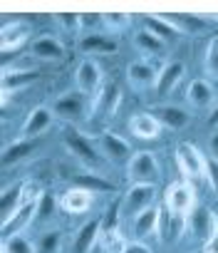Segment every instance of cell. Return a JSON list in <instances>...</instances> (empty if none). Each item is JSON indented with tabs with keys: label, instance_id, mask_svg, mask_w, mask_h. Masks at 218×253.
<instances>
[{
	"label": "cell",
	"instance_id": "27",
	"mask_svg": "<svg viewBox=\"0 0 218 253\" xmlns=\"http://www.w3.org/2000/svg\"><path fill=\"white\" fill-rule=\"evenodd\" d=\"M79 47L87 52V55H107V52H114L117 45L112 40H107L104 35H84Z\"/></svg>",
	"mask_w": 218,
	"mask_h": 253
},
{
	"label": "cell",
	"instance_id": "42",
	"mask_svg": "<svg viewBox=\"0 0 218 253\" xmlns=\"http://www.w3.org/2000/svg\"><path fill=\"white\" fill-rule=\"evenodd\" d=\"M124 253H151L144 243H132V246H127V251Z\"/></svg>",
	"mask_w": 218,
	"mask_h": 253
},
{
	"label": "cell",
	"instance_id": "19",
	"mask_svg": "<svg viewBox=\"0 0 218 253\" xmlns=\"http://www.w3.org/2000/svg\"><path fill=\"white\" fill-rule=\"evenodd\" d=\"M183 75V65L181 62H169L161 72H159V80H156V94L159 97H166L181 80Z\"/></svg>",
	"mask_w": 218,
	"mask_h": 253
},
{
	"label": "cell",
	"instance_id": "2",
	"mask_svg": "<svg viewBox=\"0 0 218 253\" xmlns=\"http://www.w3.org/2000/svg\"><path fill=\"white\" fill-rule=\"evenodd\" d=\"M127 171L134 184H154L159 179V162L151 152H139L132 157Z\"/></svg>",
	"mask_w": 218,
	"mask_h": 253
},
{
	"label": "cell",
	"instance_id": "26",
	"mask_svg": "<svg viewBox=\"0 0 218 253\" xmlns=\"http://www.w3.org/2000/svg\"><path fill=\"white\" fill-rule=\"evenodd\" d=\"M134 42H137V47H139V52H144V55H164V50H166V42L164 40H159L156 35H151L149 30H139L137 35H134Z\"/></svg>",
	"mask_w": 218,
	"mask_h": 253
},
{
	"label": "cell",
	"instance_id": "24",
	"mask_svg": "<svg viewBox=\"0 0 218 253\" xmlns=\"http://www.w3.org/2000/svg\"><path fill=\"white\" fill-rule=\"evenodd\" d=\"M62 206L70 211V213H84L89 206H92V191L87 189H70L62 199Z\"/></svg>",
	"mask_w": 218,
	"mask_h": 253
},
{
	"label": "cell",
	"instance_id": "15",
	"mask_svg": "<svg viewBox=\"0 0 218 253\" xmlns=\"http://www.w3.org/2000/svg\"><path fill=\"white\" fill-rule=\"evenodd\" d=\"M186 102L196 109H206L211 107L213 102V87L206 82V80H193L188 87H186Z\"/></svg>",
	"mask_w": 218,
	"mask_h": 253
},
{
	"label": "cell",
	"instance_id": "43",
	"mask_svg": "<svg viewBox=\"0 0 218 253\" xmlns=\"http://www.w3.org/2000/svg\"><path fill=\"white\" fill-rule=\"evenodd\" d=\"M208 248H206V253H218V236L211 241V243H206Z\"/></svg>",
	"mask_w": 218,
	"mask_h": 253
},
{
	"label": "cell",
	"instance_id": "25",
	"mask_svg": "<svg viewBox=\"0 0 218 253\" xmlns=\"http://www.w3.org/2000/svg\"><path fill=\"white\" fill-rule=\"evenodd\" d=\"M102 152L109 157V159H114V162H122L129 157V144L117 137V134H104L102 137Z\"/></svg>",
	"mask_w": 218,
	"mask_h": 253
},
{
	"label": "cell",
	"instance_id": "28",
	"mask_svg": "<svg viewBox=\"0 0 218 253\" xmlns=\"http://www.w3.org/2000/svg\"><path fill=\"white\" fill-rule=\"evenodd\" d=\"M37 149V139H25V142H18L13 147H8L3 152V167H10V164H18L20 159H25L28 154H33Z\"/></svg>",
	"mask_w": 218,
	"mask_h": 253
},
{
	"label": "cell",
	"instance_id": "7",
	"mask_svg": "<svg viewBox=\"0 0 218 253\" xmlns=\"http://www.w3.org/2000/svg\"><path fill=\"white\" fill-rule=\"evenodd\" d=\"M156 201V186L154 184H132V189L124 196V206L129 213H142L146 209H151Z\"/></svg>",
	"mask_w": 218,
	"mask_h": 253
},
{
	"label": "cell",
	"instance_id": "36",
	"mask_svg": "<svg viewBox=\"0 0 218 253\" xmlns=\"http://www.w3.org/2000/svg\"><path fill=\"white\" fill-rule=\"evenodd\" d=\"M102 23L112 30V33H119V30L129 28L132 18H129V15H122V13H112V15H102Z\"/></svg>",
	"mask_w": 218,
	"mask_h": 253
},
{
	"label": "cell",
	"instance_id": "31",
	"mask_svg": "<svg viewBox=\"0 0 218 253\" xmlns=\"http://www.w3.org/2000/svg\"><path fill=\"white\" fill-rule=\"evenodd\" d=\"M102 243H104V253H124L127 251V241L122 238L119 231H104L102 233Z\"/></svg>",
	"mask_w": 218,
	"mask_h": 253
},
{
	"label": "cell",
	"instance_id": "20",
	"mask_svg": "<svg viewBox=\"0 0 218 253\" xmlns=\"http://www.w3.org/2000/svg\"><path fill=\"white\" fill-rule=\"evenodd\" d=\"M99 236H102V218H92L89 223L82 226V231L74 241V253H89Z\"/></svg>",
	"mask_w": 218,
	"mask_h": 253
},
{
	"label": "cell",
	"instance_id": "29",
	"mask_svg": "<svg viewBox=\"0 0 218 253\" xmlns=\"http://www.w3.org/2000/svg\"><path fill=\"white\" fill-rule=\"evenodd\" d=\"M181 33H191V35H198V33H203L206 28H208V20H203V18H198V15H171L169 18Z\"/></svg>",
	"mask_w": 218,
	"mask_h": 253
},
{
	"label": "cell",
	"instance_id": "46",
	"mask_svg": "<svg viewBox=\"0 0 218 253\" xmlns=\"http://www.w3.org/2000/svg\"><path fill=\"white\" fill-rule=\"evenodd\" d=\"M196 253H206V251H196Z\"/></svg>",
	"mask_w": 218,
	"mask_h": 253
},
{
	"label": "cell",
	"instance_id": "11",
	"mask_svg": "<svg viewBox=\"0 0 218 253\" xmlns=\"http://www.w3.org/2000/svg\"><path fill=\"white\" fill-rule=\"evenodd\" d=\"M129 129H132V134L139 137V139H156L161 124H159V119H156L151 112H142V114H134V117H132Z\"/></svg>",
	"mask_w": 218,
	"mask_h": 253
},
{
	"label": "cell",
	"instance_id": "41",
	"mask_svg": "<svg viewBox=\"0 0 218 253\" xmlns=\"http://www.w3.org/2000/svg\"><path fill=\"white\" fill-rule=\"evenodd\" d=\"M102 23V18L99 15H79V30H89V28H97Z\"/></svg>",
	"mask_w": 218,
	"mask_h": 253
},
{
	"label": "cell",
	"instance_id": "17",
	"mask_svg": "<svg viewBox=\"0 0 218 253\" xmlns=\"http://www.w3.org/2000/svg\"><path fill=\"white\" fill-rule=\"evenodd\" d=\"M50 124H52V109L37 107V109L30 112V117H28V122H25V126H23V134L30 137V139H35L37 134H42V132L47 129Z\"/></svg>",
	"mask_w": 218,
	"mask_h": 253
},
{
	"label": "cell",
	"instance_id": "45",
	"mask_svg": "<svg viewBox=\"0 0 218 253\" xmlns=\"http://www.w3.org/2000/svg\"><path fill=\"white\" fill-rule=\"evenodd\" d=\"M211 152H213V159H218V134L211 139Z\"/></svg>",
	"mask_w": 218,
	"mask_h": 253
},
{
	"label": "cell",
	"instance_id": "6",
	"mask_svg": "<svg viewBox=\"0 0 218 253\" xmlns=\"http://www.w3.org/2000/svg\"><path fill=\"white\" fill-rule=\"evenodd\" d=\"M52 112L55 117L60 119H67V122H79L87 112V102H84V94L82 92H67L62 94L55 104H52Z\"/></svg>",
	"mask_w": 218,
	"mask_h": 253
},
{
	"label": "cell",
	"instance_id": "40",
	"mask_svg": "<svg viewBox=\"0 0 218 253\" xmlns=\"http://www.w3.org/2000/svg\"><path fill=\"white\" fill-rule=\"evenodd\" d=\"M57 23L62 25V28H79V15H70V13H62V15H57Z\"/></svg>",
	"mask_w": 218,
	"mask_h": 253
},
{
	"label": "cell",
	"instance_id": "38",
	"mask_svg": "<svg viewBox=\"0 0 218 253\" xmlns=\"http://www.w3.org/2000/svg\"><path fill=\"white\" fill-rule=\"evenodd\" d=\"M60 248V233L52 231V233H45L40 246H37V253H55Z\"/></svg>",
	"mask_w": 218,
	"mask_h": 253
},
{
	"label": "cell",
	"instance_id": "10",
	"mask_svg": "<svg viewBox=\"0 0 218 253\" xmlns=\"http://www.w3.org/2000/svg\"><path fill=\"white\" fill-rule=\"evenodd\" d=\"M30 35V25L23 23V20H13V25L8 23L3 28V35H0V45H3V55H8L10 50L15 52Z\"/></svg>",
	"mask_w": 218,
	"mask_h": 253
},
{
	"label": "cell",
	"instance_id": "18",
	"mask_svg": "<svg viewBox=\"0 0 218 253\" xmlns=\"http://www.w3.org/2000/svg\"><path fill=\"white\" fill-rule=\"evenodd\" d=\"M37 70H13V72H5L3 75V99H8V94L10 92H18V89H23V87H28V84H33L35 80H37Z\"/></svg>",
	"mask_w": 218,
	"mask_h": 253
},
{
	"label": "cell",
	"instance_id": "12",
	"mask_svg": "<svg viewBox=\"0 0 218 253\" xmlns=\"http://www.w3.org/2000/svg\"><path fill=\"white\" fill-rule=\"evenodd\" d=\"M37 211V201H23V206L18 209V213L8 221V223H3V241H8V238H13L18 231H23L30 221H33V213Z\"/></svg>",
	"mask_w": 218,
	"mask_h": 253
},
{
	"label": "cell",
	"instance_id": "35",
	"mask_svg": "<svg viewBox=\"0 0 218 253\" xmlns=\"http://www.w3.org/2000/svg\"><path fill=\"white\" fill-rule=\"evenodd\" d=\"M186 221H188V218H181V216H171V213H169V221H166V228H164V241H169V238L176 241V238L181 236Z\"/></svg>",
	"mask_w": 218,
	"mask_h": 253
},
{
	"label": "cell",
	"instance_id": "33",
	"mask_svg": "<svg viewBox=\"0 0 218 253\" xmlns=\"http://www.w3.org/2000/svg\"><path fill=\"white\" fill-rule=\"evenodd\" d=\"M203 67H206V75L208 77H216L218 80V38H213L206 47V57H203Z\"/></svg>",
	"mask_w": 218,
	"mask_h": 253
},
{
	"label": "cell",
	"instance_id": "13",
	"mask_svg": "<svg viewBox=\"0 0 218 253\" xmlns=\"http://www.w3.org/2000/svg\"><path fill=\"white\" fill-rule=\"evenodd\" d=\"M65 144H67V149L79 159V162H84V164H97L99 162V157H97V152H94V147L82 137V134H77V132H70L67 137H65Z\"/></svg>",
	"mask_w": 218,
	"mask_h": 253
},
{
	"label": "cell",
	"instance_id": "1",
	"mask_svg": "<svg viewBox=\"0 0 218 253\" xmlns=\"http://www.w3.org/2000/svg\"><path fill=\"white\" fill-rule=\"evenodd\" d=\"M193 206H196V196H193V189L188 184L179 181V184H171L166 189V209H169L171 216L188 218Z\"/></svg>",
	"mask_w": 218,
	"mask_h": 253
},
{
	"label": "cell",
	"instance_id": "8",
	"mask_svg": "<svg viewBox=\"0 0 218 253\" xmlns=\"http://www.w3.org/2000/svg\"><path fill=\"white\" fill-rule=\"evenodd\" d=\"M74 80H77V92H82V94H97L102 89L99 87L102 84V70L94 60H82Z\"/></svg>",
	"mask_w": 218,
	"mask_h": 253
},
{
	"label": "cell",
	"instance_id": "44",
	"mask_svg": "<svg viewBox=\"0 0 218 253\" xmlns=\"http://www.w3.org/2000/svg\"><path fill=\"white\" fill-rule=\"evenodd\" d=\"M208 126H218V104H216V109H213V114L208 117Z\"/></svg>",
	"mask_w": 218,
	"mask_h": 253
},
{
	"label": "cell",
	"instance_id": "22",
	"mask_svg": "<svg viewBox=\"0 0 218 253\" xmlns=\"http://www.w3.org/2000/svg\"><path fill=\"white\" fill-rule=\"evenodd\" d=\"M151 114L159 119V124L169 126V129H181V126L188 124V114L183 109H179V107H159Z\"/></svg>",
	"mask_w": 218,
	"mask_h": 253
},
{
	"label": "cell",
	"instance_id": "32",
	"mask_svg": "<svg viewBox=\"0 0 218 253\" xmlns=\"http://www.w3.org/2000/svg\"><path fill=\"white\" fill-rule=\"evenodd\" d=\"M122 204H124V199H117L112 206H109V209L104 211V216H102V233H104V231H117V226H119V211H122Z\"/></svg>",
	"mask_w": 218,
	"mask_h": 253
},
{
	"label": "cell",
	"instance_id": "4",
	"mask_svg": "<svg viewBox=\"0 0 218 253\" xmlns=\"http://www.w3.org/2000/svg\"><path fill=\"white\" fill-rule=\"evenodd\" d=\"M176 162H179L183 176H188V179L203 176V174H206V164H208V162L203 159V154H201L193 144H188V142H183V144L176 147Z\"/></svg>",
	"mask_w": 218,
	"mask_h": 253
},
{
	"label": "cell",
	"instance_id": "30",
	"mask_svg": "<svg viewBox=\"0 0 218 253\" xmlns=\"http://www.w3.org/2000/svg\"><path fill=\"white\" fill-rule=\"evenodd\" d=\"M74 184H77L79 189H87V191H92V194H104V191H114V186L109 184L107 179H102L99 174H79V176L74 179Z\"/></svg>",
	"mask_w": 218,
	"mask_h": 253
},
{
	"label": "cell",
	"instance_id": "34",
	"mask_svg": "<svg viewBox=\"0 0 218 253\" xmlns=\"http://www.w3.org/2000/svg\"><path fill=\"white\" fill-rule=\"evenodd\" d=\"M55 213V196L52 194H42L37 199V211H35V218L37 221H45Z\"/></svg>",
	"mask_w": 218,
	"mask_h": 253
},
{
	"label": "cell",
	"instance_id": "16",
	"mask_svg": "<svg viewBox=\"0 0 218 253\" xmlns=\"http://www.w3.org/2000/svg\"><path fill=\"white\" fill-rule=\"evenodd\" d=\"M25 191V184H15L13 189H5L3 191V201H0V221L3 223H8L15 213H18V209L23 206L20 201H23V194Z\"/></svg>",
	"mask_w": 218,
	"mask_h": 253
},
{
	"label": "cell",
	"instance_id": "5",
	"mask_svg": "<svg viewBox=\"0 0 218 253\" xmlns=\"http://www.w3.org/2000/svg\"><path fill=\"white\" fill-rule=\"evenodd\" d=\"M119 104H122V92L114 82H109L94 94V99L89 102V112L94 117H112L119 109Z\"/></svg>",
	"mask_w": 218,
	"mask_h": 253
},
{
	"label": "cell",
	"instance_id": "21",
	"mask_svg": "<svg viewBox=\"0 0 218 253\" xmlns=\"http://www.w3.org/2000/svg\"><path fill=\"white\" fill-rule=\"evenodd\" d=\"M33 55L40 57V60H60L65 55V47L60 40L50 38V35H42L33 42Z\"/></svg>",
	"mask_w": 218,
	"mask_h": 253
},
{
	"label": "cell",
	"instance_id": "14",
	"mask_svg": "<svg viewBox=\"0 0 218 253\" xmlns=\"http://www.w3.org/2000/svg\"><path fill=\"white\" fill-rule=\"evenodd\" d=\"M159 218H161V209L154 204L151 209L142 211L137 218H134V236L142 241V238H149L151 233L159 231Z\"/></svg>",
	"mask_w": 218,
	"mask_h": 253
},
{
	"label": "cell",
	"instance_id": "9",
	"mask_svg": "<svg viewBox=\"0 0 218 253\" xmlns=\"http://www.w3.org/2000/svg\"><path fill=\"white\" fill-rule=\"evenodd\" d=\"M127 77H129V82L134 84V87H139V89H144V87H156V80H159V72L154 70V65L149 62V60H137V62H132L129 67H127Z\"/></svg>",
	"mask_w": 218,
	"mask_h": 253
},
{
	"label": "cell",
	"instance_id": "39",
	"mask_svg": "<svg viewBox=\"0 0 218 253\" xmlns=\"http://www.w3.org/2000/svg\"><path fill=\"white\" fill-rule=\"evenodd\" d=\"M206 176H208L211 189L218 194V159H208V164H206Z\"/></svg>",
	"mask_w": 218,
	"mask_h": 253
},
{
	"label": "cell",
	"instance_id": "37",
	"mask_svg": "<svg viewBox=\"0 0 218 253\" xmlns=\"http://www.w3.org/2000/svg\"><path fill=\"white\" fill-rule=\"evenodd\" d=\"M3 253H33V246L23 236H13L3 243Z\"/></svg>",
	"mask_w": 218,
	"mask_h": 253
},
{
	"label": "cell",
	"instance_id": "23",
	"mask_svg": "<svg viewBox=\"0 0 218 253\" xmlns=\"http://www.w3.org/2000/svg\"><path fill=\"white\" fill-rule=\"evenodd\" d=\"M144 30H149L151 35H156L164 42H169V40L181 35V30L171 20H164V18H144Z\"/></svg>",
	"mask_w": 218,
	"mask_h": 253
},
{
	"label": "cell",
	"instance_id": "3",
	"mask_svg": "<svg viewBox=\"0 0 218 253\" xmlns=\"http://www.w3.org/2000/svg\"><path fill=\"white\" fill-rule=\"evenodd\" d=\"M188 226L196 233V238H201L203 243H211L218 236V216L211 209H206V206H198V209L191 211Z\"/></svg>",
	"mask_w": 218,
	"mask_h": 253
}]
</instances>
